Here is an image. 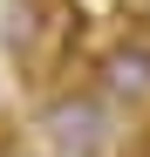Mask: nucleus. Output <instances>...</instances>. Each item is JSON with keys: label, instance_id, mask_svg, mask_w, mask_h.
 <instances>
[{"label": "nucleus", "instance_id": "nucleus-1", "mask_svg": "<svg viewBox=\"0 0 150 157\" xmlns=\"http://www.w3.org/2000/svg\"><path fill=\"white\" fill-rule=\"evenodd\" d=\"M34 130H41V144L55 150V157H109L116 144V109L96 89H55L34 109Z\"/></svg>", "mask_w": 150, "mask_h": 157}, {"label": "nucleus", "instance_id": "nucleus-4", "mask_svg": "<svg viewBox=\"0 0 150 157\" xmlns=\"http://www.w3.org/2000/svg\"><path fill=\"white\" fill-rule=\"evenodd\" d=\"M143 34H150V7H143Z\"/></svg>", "mask_w": 150, "mask_h": 157}, {"label": "nucleus", "instance_id": "nucleus-5", "mask_svg": "<svg viewBox=\"0 0 150 157\" xmlns=\"http://www.w3.org/2000/svg\"><path fill=\"white\" fill-rule=\"evenodd\" d=\"M14 157H21V150H14Z\"/></svg>", "mask_w": 150, "mask_h": 157}, {"label": "nucleus", "instance_id": "nucleus-3", "mask_svg": "<svg viewBox=\"0 0 150 157\" xmlns=\"http://www.w3.org/2000/svg\"><path fill=\"white\" fill-rule=\"evenodd\" d=\"M96 96L109 102V109H123V102H143L150 96V34H130V41H109L103 62H96Z\"/></svg>", "mask_w": 150, "mask_h": 157}, {"label": "nucleus", "instance_id": "nucleus-2", "mask_svg": "<svg viewBox=\"0 0 150 157\" xmlns=\"http://www.w3.org/2000/svg\"><path fill=\"white\" fill-rule=\"evenodd\" d=\"M75 28H82V14H68V0H14L7 7V55H14V68L41 75V62L62 55L75 41Z\"/></svg>", "mask_w": 150, "mask_h": 157}]
</instances>
